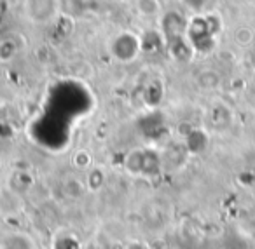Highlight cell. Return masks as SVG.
Wrapping results in <instances>:
<instances>
[{
  "label": "cell",
  "instance_id": "obj_1",
  "mask_svg": "<svg viewBox=\"0 0 255 249\" xmlns=\"http://www.w3.org/2000/svg\"><path fill=\"white\" fill-rule=\"evenodd\" d=\"M109 51L119 63H131L142 54V39L136 33L126 30L112 37Z\"/></svg>",
  "mask_w": 255,
  "mask_h": 249
},
{
  "label": "cell",
  "instance_id": "obj_2",
  "mask_svg": "<svg viewBox=\"0 0 255 249\" xmlns=\"http://www.w3.org/2000/svg\"><path fill=\"white\" fill-rule=\"evenodd\" d=\"M23 9H25V16L33 25L56 23L58 14H60L58 0H25Z\"/></svg>",
  "mask_w": 255,
  "mask_h": 249
},
{
  "label": "cell",
  "instance_id": "obj_3",
  "mask_svg": "<svg viewBox=\"0 0 255 249\" xmlns=\"http://www.w3.org/2000/svg\"><path fill=\"white\" fill-rule=\"evenodd\" d=\"M161 33H163L166 42L178 39V37H185L187 35V21L177 11L164 12L163 18H161Z\"/></svg>",
  "mask_w": 255,
  "mask_h": 249
},
{
  "label": "cell",
  "instance_id": "obj_4",
  "mask_svg": "<svg viewBox=\"0 0 255 249\" xmlns=\"http://www.w3.org/2000/svg\"><path fill=\"white\" fill-rule=\"evenodd\" d=\"M58 4H60L61 16L77 19L91 9L93 0H58Z\"/></svg>",
  "mask_w": 255,
  "mask_h": 249
},
{
  "label": "cell",
  "instance_id": "obj_5",
  "mask_svg": "<svg viewBox=\"0 0 255 249\" xmlns=\"http://www.w3.org/2000/svg\"><path fill=\"white\" fill-rule=\"evenodd\" d=\"M133 5H135L136 14L145 19L157 18L161 14V11H163V5H161L159 0H135Z\"/></svg>",
  "mask_w": 255,
  "mask_h": 249
},
{
  "label": "cell",
  "instance_id": "obj_6",
  "mask_svg": "<svg viewBox=\"0 0 255 249\" xmlns=\"http://www.w3.org/2000/svg\"><path fill=\"white\" fill-rule=\"evenodd\" d=\"M67 70L70 72L72 75H75V77H82V79H91L93 74H95L93 65L89 63L88 60H81V58L70 61V63L67 65Z\"/></svg>",
  "mask_w": 255,
  "mask_h": 249
},
{
  "label": "cell",
  "instance_id": "obj_7",
  "mask_svg": "<svg viewBox=\"0 0 255 249\" xmlns=\"http://www.w3.org/2000/svg\"><path fill=\"white\" fill-rule=\"evenodd\" d=\"M19 46H18V40L14 37H4V39H0V61H11L12 58L18 54Z\"/></svg>",
  "mask_w": 255,
  "mask_h": 249
},
{
  "label": "cell",
  "instance_id": "obj_8",
  "mask_svg": "<svg viewBox=\"0 0 255 249\" xmlns=\"http://www.w3.org/2000/svg\"><path fill=\"white\" fill-rule=\"evenodd\" d=\"M0 249H33V244L26 235L14 234V235H9L7 239H4Z\"/></svg>",
  "mask_w": 255,
  "mask_h": 249
},
{
  "label": "cell",
  "instance_id": "obj_9",
  "mask_svg": "<svg viewBox=\"0 0 255 249\" xmlns=\"http://www.w3.org/2000/svg\"><path fill=\"white\" fill-rule=\"evenodd\" d=\"M86 183H82L79 178H68L63 183V193L68 199H81L84 195Z\"/></svg>",
  "mask_w": 255,
  "mask_h": 249
},
{
  "label": "cell",
  "instance_id": "obj_10",
  "mask_svg": "<svg viewBox=\"0 0 255 249\" xmlns=\"http://www.w3.org/2000/svg\"><path fill=\"white\" fill-rule=\"evenodd\" d=\"M219 74L213 70H201L198 75H196V84L201 89H213L219 85Z\"/></svg>",
  "mask_w": 255,
  "mask_h": 249
},
{
  "label": "cell",
  "instance_id": "obj_11",
  "mask_svg": "<svg viewBox=\"0 0 255 249\" xmlns=\"http://www.w3.org/2000/svg\"><path fill=\"white\" fill-rule=\"evenodd\" d=\"M103 183H105V174H103V171L102 169H93V171L89 172L88 183H86V185H88L91 190H98Z\"/></svg>",
  "mask_w": 255,
  "mask_h": 249
},
{
  "label": "cell",
  "instance_id": "obj_12",
  "mask_svg": "<svg viewBox=\"0 0 255 249\" xmlns=\"http://www.w3.org/2000/svg\"><path fill=\"white\" fill-rule=\"evenodd\" d=\"M74 164L77 166L79 169L89 167V164H91V155H89L86 150H79L77 154H75V157H74Z\"/></svg>",
  "mask_w": 255,
  "mask_h": 249
},
{
  "label": "cell",
  "instance_id": "obj_13",
  "mask_svg": "<svg viewBox=\"0 0 255 249\" xmlns=\"http://www.w3.org/2000/svg\"><path fill=\"white\" fill-rule=\"evenodd\" d=\"M234 39H236V42L238 44H248V42H252V32L248 28H240L236 32V35H234Z\"/></svg>",
  "mask_w": 255,
  "mask_h": 249
},
{
  "label": "cell",
  "instance_id": "obj_14",
  "mask_svg": "<svg viewBox=\"0 0 255 249\" xmlns=\"http://www.w3.org/2000/svg\"><path fill=\"white\" fill-rule=\"evenodd\" d=\"M206 2H208V0H184V4L187 5V7H191L192 11H198V12L205 7Z\"/></svg>",
  "mask_w": 255,
  "mask_h": 249
},
{
  "label": "cell",
  "instance_id": "obj_15",
  "mask_svg": "<svg viewBox=\"0 0 255 249\" xmlns=\"http://www.w3.org/2000/svg\"><path fill=\"white\" fill-rule=\"evenodd\" d=\"M121 2H124V4H133L135 0H121Z\"/></svg>",
  "mask_w": 255,
  "mask_h": 249
}]
</instances>
